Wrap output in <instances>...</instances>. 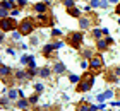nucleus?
I'll use <instances>...</instances> for the list:
<instances>
[{"mask_svg":"<svg viewBox=\"0 0 120 111\" xmlns=\"http://www.w3.org/2000/svg\"><path fill=\"white\" fill-rule=\"evenodd\" d=\"M93 82H94V72H84L81 75V80L75 86V92H88L91 91Z\"/></svg>","mask_w":120,"mask_h":111,"instance_id":"f257e3e1","label":"nucleus"},{"mask_svg":"<svg viewBox=\"0 0 120 111\" xmlns=\"http://www.w3.org/2000/svg\"><path fill=\"white\" fill-rule=\"evenodd\" d=\"M38 27V24H36V21H34V17H26V19H22L19 22V32L22 36H29V34H33V31H34Z\"/></svg>","mask_w":120,"mask_h":111,"instance_id":"f03ea898","label":"nucleus"},{"mask_svg":"<svg viewBox=\"0 0 120 111\" xmlns=\"http://www.w3.org/2000/svg\"><path fill=\"white\" fill-rule=\"evenodd\" d=\"M82 43H84L82 31H74V32H69V34H67V44L72 46L74 50H81Z\"/></svg>","mask_w":120,"mask_h":111,"instance_id":"7ed1b4c3","label":"nucleus"},{"mask_svg":"<svg viewBox=\"0 0 120 111\" xmlns=\"http://www.w3.org/2000/svg\"><path fill=\"white\" fill-rule=\"evenodd\" d=\"M17 29H19V22L15 21L12 15H10V17H4L0 21V31L12 32V31H17Z\"/></svg>","mask_w":120,"mask_h":111,"instance_id":"20e7f679","label":"nucleus"},{"mask_svg":"<svg viewBox=\"0 0 120 111\" xmlns=\"http://www.w3.org/2000/svg\"><path fill=\"white\" fill-rule=\"evenodd\" d=\"M103 67H105V60L101 57V51H98V53H94V57L89 60V68H91V72L98 74V72L103 70Z\"/></svg>","mask_w":120,"mask_h":111,"instance_id":"39448f33","label":"nucleus"},{"mask_svg":"<svg viewBox=\"0 0 120 111\" xmlns=\"http://www.w3.org/2000/svg\"><path fill=\"white\" fill-rule=\"evenodd\" d=\"M34 21H36L38 27H52L53 24H55V19L52 17L50 12H46V14H38L36 17H34Z\"/></svg>","mask_w":120,"mask_h":111,"instance_id":"423d86ee","label":"nucleus"},{"mask_svg":"<svg viewBox=\"0 0 120 111\" xmlns=\"http://www.w3.org/2000/svg\"><path fill=\"white\" fill-rule=\"evenodd\" d=\"M94 22H96V17H94L93 14H84V15H81V17H79V27H81V31L93 27Z\"/></svg>","mask_w":120,"mask_h":111,"instance_id":"0eeeda50","label":"nucleus"},{"mask_svg":"<svg viewBox=\"0 0 120 111\" xmlns=\"http://www.w3.org/2000/svg\"><path fill=\"white\" fill-rule=\"evenodd\" d=\"M112 44H113V39L110 36L100 38V39H96V50L98 51H105V50H108V46H112Z\"/></svg>","mask_w":120,"mask_h":111,"instance_id":"6e6552de","label":"nucleus"},{"mask_svg":"<svg viewBox=\"0 0 120 111\" xmlns=\"http://www.w3.org/2000/svg\"><path fill=\"white\" fill-rule=\"evenodd\" d=\"M52 68H53V74H57V75H62V74H65V72H67V67H65L62 62H55Z\"/></svg>","mask_w":120,"mask_h":111,"instance_id":"1a4fd4ad","label":"nucleus"},{"mask_svg":"<svg viewBox=\"0 0 120 111\" xmlns=\"http://www.w3.org/2000/svg\"><path fill=\"white\" fill-rule=\"evenodd\" d=\"M105 80L106 82H113V84H117V82L120 80V77L115 74V70H108L105 74Z\"/></svg>","mask_w":120,"mask_h":111,"instance_id":"9d476101","label":"nucleus"},{"mask_svg":"<svg viewBox=\"0 0 120 111\" xmlns=\"http://www.w3.org/2000/svg\"><path fill=\"white\" fill-rule=\"evenodd\" d=\"M53 51H55V48H53V43H50V44H45L43 46V57L45 58H52L53 57Z\"/></svg>","mask_w":120,"mask_h":111,"instance_id":"9b49d317","label":"nucleus"},{"mask_svg":"<svg viewBox=\"0 0 120 111\" xmlns=\"http://www.w3.org/2000/svg\"><path fill=\"white\" fill-rule=\"evenodd\" d=\"M113 94H115V92H113L112 89H108V91L101 92L100 96H96V99H98V101H100V103H103V101H105V99H112V97H113Z\"/></svg>","mask_w":120,"mask_h":111,"instance_id":"f8f14e48","label":"nucleus"},{"mask_svg":"<svg viewBox=\"0 0 120 111\" xmlns=\"http://www.w3.org/2000/svg\"><path fill=\"white\" fill-rule=\"evenodd\" d=\"M28 106H29V99H26V97H19L15 101V108H19V109H28Z\"/></svg>","mask_w":120,"mask_h":111,"instance_id":"ddd939ff","label":"nucleus"},{"mask_svg":"<svg viewBox=\"0 0 120 111\" xmlns=\"http://www.w3.org/2000/svg\"><path fill=\"white\" fill-rule=\"evenodd\" d=\"M34 10L38 14H46L48 12V5L45 2H38V4H34Z\"/></svg>","mask_w":120,"mask_h":111,"instance_id":"4468645a","label":"nucleus"},{"mask_svg":"<svg viewBox=\"0 0 120 111\" xmlns=\"http://www.w3.org/2000/svg\"><path fill=\"white\" fill-rule=\"evenodd\" d=\"M0 74H2V79H7V77L14 75V70L10 68V67H7V65H2V68H0Z\"/></svg>","mask_w":120,"mask_h":111,"instance_id":"2eb2a0df","label":"nucleus"},{"mask_svg":"<svg viewBox=\"0 0 120 111\" xmlns=\"http://www.w3.org/2000/svg\"><path fill=\"white\" fill-rule=\"evenodd\" d=\"M41 77V79H48V77L52 75V67H41L40 68V74H38Z\"/></svg>","mask_w":120,"mask_h":111,"instance_id":"dca6fc26","label":"nucleus"},{"mask_svg":"<svg viewBox=\"0 0 120 111\" xmlns=\"http://www.w3.org/2000/svg\"><path fill=\"white\" fill-rule=\"evenodd\" d=\"M75 109L77 111H91V104H88V101H81V103H77V106H75Z\"/></svg>","mask_w":120,"mask_h":111,"instance_id":"f3484780","label":"nucleus"},{"mask_svg":"<svg viewBox=\"0 0 120 111\" xmlns=\"http://www.w3.org/2000/svg\"><path fill=\"white\" fill-rule=\"evenodd\" d=\"M0 7H5V9H9V10H14L15 9V2H14V0H2V2H0Z\"/></svg>","mask_w":120,"mask_h":111,"instance_id":"a211bd4d","label":"nucleus"},{"mask_svg":"<svg viewBox=\"0 0 120 111\" xmlns=\"http://www.w3.org/2000/svg\"><path fill=\"white\" fill-rule=\"evenodd\" d=\"M81 57L86 58V60H91L93 57H94V53H93V50H91V48H84L82 51H81Z\"/></svg>","mask_w":120,"mask_h":111,"instance_id":"6ab92c4d","label":"nucleus"},{"mask_svg":"<svg viewBox=\"0 0 120 111\" xmlns=\"http://www.w3.org/2000/svg\"><path fill=\"white\" fill-rule=\"evenodd\" d=\"M7 97L10 99V101H15V99L19 97V91H15V89L10 87V89H9V92H7Z\"/></svg>","mask_w":120,"mask_h":111,"instance_id":"aec40b11","label":"nucleus"},{"mask_svg":"<svg viewBox=\"0 0 120 111\" xmlns=\"http://www.w3.org/2000/svg\"><path fill=\"white\" fill-rule=\"evenodd\" d=\"M67 14L70 15V17H81V10H79L77 7H70V9H67Z\"/></svg>","mask_w":120,"mask_h":111,"instance_id":"412c9836","label":"nucleus"},{"mask_svg":"<svg viewBox=\"0 0 120 111\" xmlns=\"http://www.w3.org/2000/svg\"><path fill=\"white\" fill-rule=\"evenodd\" d=\"M36 74H40V68H31V67H28V80H31Z\"/></svg>","mask_w":120,"mask_h":111,"instance_id":"4be33fe9","label":"nucleus"},{"mask_svg":"<svg viewBox=\"0 0 120 111\" xmlns=\"http://www.w3.org/2000/svg\"><path fill=\"white\" fill-rule=\"evenodd\" d=\"M91 36L96 38V39H100V38L103 36V29H98V27H94V29L91 31Z\"/></svg>","mask_w":120,"mask_h":111,"instance_id":"5701e85b","label":"nucleus"},{"mask_svg":"<svg viewBox=\"0 0 120 111\" xmlns=\"http://www.w3.org/2000/svg\"><path fill=\"white\" fill-rule=\"evenodd\" d=\"M21 36H22V34H21V32H19V31H12V32H10V41H12V39H14V43H17Z\"/></svg>","mask_w":120,"mask_h":111,"instance_id":"b1692460","label":"nucleus"},{"mask_svg":"<svg viewBox=\"0 0 120 111\" xmlns=\"http://www.w3.org/2000/svg\"><path fill=\"white\" fill-rule=\"evenodd\" d=\"M9 101H10V99H9L7 96H2V99H0V104H2V108H4V109H7V108H9Z\"/></svg>","mask_w":120,"mask_h":111,"instance_id":"393cba45","label":"nucleus"},{"mask_svg":"<svg viewBox=\"0 0 120 111\" xmlns=\"http://www.w3.org/2000/svg\"><path fill=\"white\" fill-rule=\"evenodd\" d=\"M9 14H10V12H9V9L0 7V17H2V19H4V17H9Z\"/></svg>","mask_w":120,"mask_h":111,"instance_id":"a878e982","label":"nucleus"},{"mask_svg":"<svg viewBox=\"0 0 120 111\" xmlns=\"http://www.w3.org/2000/svg\"><path fill=\"white\" fill-rule=\"evenodd\" d=\"M31 58H33V55H24V57L21 58V63H22V65H28Z\"/></svg>","mask_w":120,"mask_h":111,"instance_id":"bb28decb","label":"nucleus"},{"mask_svg":"<svg viewBox=\"0 0 120 111\" xmlns=\"http://www.w3.org/2000/svg\"><path fill=\"white\" fill-rule=\"evenodd\" d=\"M64 5L65 9H70V7H75V2L74 0H64Z\"/></svg>","mask_w":120,"mask_h":111,"instance_id":"cd10ccee","label":"nucleus"},{"mask_svg":"<svg viewBox=\"0 0 120 111\" xmlns=\"http://www.w3.org/2000/svg\"><path fill=\"white\" fill-rule=\"evenodd\" d=\"M36 103H38V92L31 94V97H29V104H36Z\"/></svg>","mask_w":120,"mask_h":111,"instance_id":"c85d7f7f","label":"nucleus"},{"mask_svg":"<svg viewBox=\"0 0 120 111\" xmlns=\"http://www.w3.org/2000/svg\"><path fill=\"white\" fill-rule=\"evenodd\" d=\"M89 5H91L93 9H96V7H101V2H100V0H91Z\"/></svg>","mask_w":120,"mask_h":111,"instance_id":"c756f323","label":"nucleus"},{"mask_svg":"<svg viewBox=\"0 0 120 111\" xmlns=\"http://www.w3.org/2000/svg\"><path fill=\"white\" fill-rule=\"evenodd\" d=\"M43 89H45V87H43V84H36V86H34V91H36L38 94H41Z\"/></svg>","mask_w":120,"mask_h":111,"instance_id":"7c9ffc66","label":"nucleus"},{"mask_svg":"<svg viewBox=\"0 0 120 111\" xmlns=\"http://www.w3.org/2000/svg\"><path fill=\"white\" fill-rule=\"evenodd\" d=\"M52 36H55V38L62 36V31H60V29H52Z\"/></svg>","mask_w":120,"mask_h":111,"instance_id":"2f4dec72","label":"nucleus"},{"mask_svg":"<svg viewBox=\"0 0 120 111\" xmlns=\"http://www.w3.org/2000/svg\"><path fill=\"white\" fill-rule=\"evenodd\" d=\"M79 80H81V77H77V75H70V82H72V84H77Z\"/></svg>","mask_w":120,"mask_h":111,"instance_id":"473e14b6","label":"nucleus"},{"mask_svg":"<svg viewBox=\"0 0 120 111\" xmlns=\"http://www.w3.org/2000/svg\"><path fill=\"white\" fill-rule=\"evenodd\" d=\"M28 67H31V68H38V67H36V62H34V57H33V58L29 60V63H28Z\"/></svg>","mask_w":120,"mask_h":111,"instance_id":"72a5a7b5","label":"nucleus"},{"mask_svg":"<svg viewBox=\"0 0 120 111\" xmlns=\"http://www.w3.org/2000/svg\"><path fill=\"white\" fill-rule=\"evenodd\" d=\"M62 46H64V41H55V43H53V48H55V50L62 48Z\"/></svg>","mask_w":120,"mask_h":111,"instance_id":"f704fd0d","label":"nucleus"},{"mask_svg":"<svg viewBox=\"0 0 120 111\" xmlns=\"http://www.w3.org/2000/svg\"><path fill=\"white\" fill-rule=\"evenodd\" d=\"M26 4H28V0H17V5H19L21 9H22V7H26Z\"/></svg>","mask_w":120,"mask_h":111,"instance_id":"c9c22d12","label":"nucleus"},{"mask_svg":"<svg viewBox=\"0 0 120 111\" xmlns=\"http://www.w3.org/2000/svg\"><path fill=\"white\" fill-rule=\"evenodd\" d=\"M7 55H10V57H15V50H14V48H7Z\"/></svg>","mask_w":120,"mask_h":111,"instance_id":"e433bc0d","label":"nucleus"},{"mask_svg":"<svg viewBox=\"0 0 120 111\" xmlns=\"http://www.w3.org/2000/svg\"><path fill=\"white\" fill-rule=\"evenodd\" d=\"M17 14H19V9H14V10H10V15H12V17H15Z\"/></svg>","mask_w":120,"mask_h":111,"instance_id":"4c0bfd02","label":"nucleus"},{"mask_svg":"<svg viewBox=\"0 0 120 111\" xmlns=\"http://www.w3.org/2000/svg\"><path fill=\"white\" fill-rule=\"evenodd\" d=\"M38 44V38H31V46H36Z\"/></svg>","mask_w":120,"mask_h":111,"instance_id":"58836bf2","label":"nucleus"},{"mask_svg":"<svg viewBox=\"0 0 120 111\" xmlns=\"http://www.w3.org/2000/svg\"><path fill=\"white\" fill-rule=\"evenodd\" d=\"M101 7L103 9H108V2H106V0H101Z\"/></svg>","mask_w":120,"mask_h":111,"instance_id":"ea45409f","label":"nucleus"},{"mask_svg":"<svg viewBox=\"0 0 120 111\" xmlns=\"http://www.w3.org/2000/svg\"><path fill=\"white\" fill-rule=\"evenodd\" d=\"M113 70H115V74H117V75L120 77V65H118V67H115V68H113Z\"/></svg>","mask_w":120,"mask_h":111,"instance_id":"a19ab883","label":"nucleus"},{"mask_svg":"<svg viewBox=\"0 0 120 111\" xmlns=\"http://www.w3.org/2000/svg\"><path fill=\"white\" fill-rule=\"evenodd\" d=\"M19 48H21V50H28V44H24V43H21V44H19Z\"/></svg>","mask_w":120,"mask_h":111,"instance_id":"79ce46f5","label":"nucleus"},{"mask_svg":"<svg viewBox=\"0 0 120 111\" xmlns=\"http://www.w3.org/2000/svg\"><path fill=\"white\" fill-rule=\"evenodd\" d=\"M81 67H82V68H86V67H89V63H88V62H81Z\"/></svg>","mask_w":120,"mask_h":111,"instance_id":"37998d69","label":"nucleus"},{"mask_svg":"<svg viewBox=\"0 0 120 111\" xmlns=\"http://www.w3.org/2000/svg\"><path fill=\"white\" fill-rule=\"evenodd\" d=\"M115 14L120 15V4H117V9H115Z\"/></svg>","mask_w":120,"mask_h":111,"instance_id":"c03bdc74","label":"nucleus"},{"mask_svg":"<svg viewBox=\"0 0 120 111\" xmlns=\"http://www.w3.org/2000/svg\"><path fill=\"white\" fill-rule=\"evenodd\" d=\"M110 4H118V0H108Z\"/></svg>","mask_w":120,"mask_h":111,"instance_id":"a18cd8bd","label":"nucleus"},{"mask_svg":"<svg viewBox=\"0 0 120 111\" xmlns=\"http://www.w3.org/2000/svg\"><path fill=\"white\" fill-rule=\"evenodd\" d=\"M28 111H40V109H38V108H34V109H28Z\"/></svg>","mask_w":120,"mask_h":111,"instance_id":"49530a36","label":"nucleus"},{"mask_svg":"<svg viewBox=\"0 0 120 111\" xmlns=\"http://www.w3.org/2000/svg\"><path fill=\"white\" fill-rule=\"evenodd\" d=\"M118 24H120V17H118Z\"/></svg>","mask_w":120,"mask_h":111,"instance_id":"de8ad7c7","label":"nucleus"},{"mask_svg":"<svg viewBox=\"0 0 120 111\" xmlns=\"http://www.w3.org/2000/svg\"><path fill=\"white\" fill-rule=\"evenodd\" d=\"M53 111H58V109H53Z\"/></svg>","mask_w":120,"mask_h":111,"instance_id":"09e8293b","label":"nucleus"}]
</instances>
